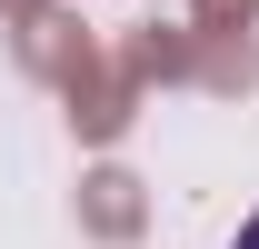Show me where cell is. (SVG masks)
<instances>
[{"label": "cell", "instance_id": "cell-1", "mask_svg": "<svg viewBox=\"0 0 259 249\" xmlns=\"http://www.w3.org/2000/svg\"><path fill=\"white\" fill-rule=\"evenodd\" d=\"M229 249H259V210H249V219H239V239H229Z\"/></svg>", "mask_w": 259, "mask_h": 249}]
</instances>
